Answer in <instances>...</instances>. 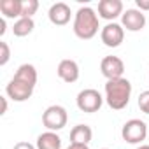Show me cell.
<instances>
[{"label":"cell","instance_id":"obj_4","mask_svg":"<svg viewBox=\"0 0 149 149\" xmlns=\"http://www.w3.org/2000/svg\"><path fill=\"white\" fill-rule=\"evenodd\" d=\"M149 133V126L142 119H130L121 128V137L128 144H142Z\"/></svg>","mask_w":149,"mask_h":149},{"label":"cell","instance_id":"obj_17","mask_svg":"<svg viewBox=\"0 0 149 149\" xmlns=\"http://www.w3.org/2000/svg\"><path fill=\"white\" fill-rule=\"evenodd\" d=\"M35 28V23L32 18H19L14 21V26H13V33L16 37H26L33 32Z\"/></svg>","mask_w":149,"mask_h":149},{"label":"cell","instance_id":"obj_20","mask_svg":"<svg viewBox=\"0 0 149 149\" xmlns=\"http://www.w3.org/2000/svg\"><path fill=\"white\" fill-rule=\"evenodd\" d=\"M139 109L144 114H149V90H146L139 95Z\"/></svg>","mask_w":149,"mask_h":149},{"label":"cell","instance_id":"obj_13","mask_svg":"<svg viewBox=\"0 0 149 149\" xmlns=\"http://www.w3.org/2000/svg\"><path fill=\"white\" fill-rule=\"evenodd\" d=\"M93 139V130L88 125H76L70 130V144H90Z\"/></svg>","mask_w":149,"mask_h":149},{"label":"cell","instance_id":"obj_22","mask_svg":"<svg viewBox=\"0 0 149 149\" xmlns=\"http://www.w3.org/2000/svg\"><path fill=\"white\" fill-rule=\"evenodd\" d=\"M13 149H37L33 144H30V142H18Z\"/></svg>","mask_w":149,"mask_h":149},{"label":"cell","instance_id":"obj_8","mask_svg":"<svg viewBox=\"0 0 149 149\" xmlns=\"http://www.w3.org/2000/svg\"><path fill=\"white\" fill-rule=\"evenodd\" d=\"M100 39L107 47H118L125 39V28L119 23H107L100 32Z\"/></svg>","mask_w":149,"mask_h":149},{"label":"cell","instance_id":"obj_14","mask_svg":"<svg viewBox=\"0 0 149 149\" xmlns=\"http://www.w3.org/2000/svg\"><path fill=\"white\" fill-rule=\"evenodd\" d=\"M37 149H61V139L56 132H44L37 137L35 142Z\"/></svg>","mask_w":149,"mask_h":149},{"label":"cell","instance_id":"obj_18","mask_svg":"<svg viewBox=\"0 0 149 149\" xmlns=\"http://www.w3.org/2000/svg\"><path fill=\"white\" fill-rule=\"evenodd\" d=\"M39 9V2L37 0H23V11H21V18H32Z\"/></svg>","mask_w":149,"mask_h":149},{"label":"cell","instance_id":"obj_24","mask_svg":"<svg viewBox=\"0 0 149 149\" xmlns=\"http://www.w3.org/2000/svg\"><path fill=\"white\" fill-rule=\"evenodd\" d=\"M6 18H0V35H4L6 33Z\"/></svg>","mask_w":149,"mask_h":149},{"label":"cell","instance_id":"obj_1","mask_svg":"<svg viewBox=\"0 0 149 149\" xmlns=\"http://www.w3.org/2000/svg\"><path fill=\"white\" fill-rule=\"evenodd\" d=\"M105 102L111 109L114 111H121L130 104V97H132V83L125 77L121 79H112L105 83Z\"/></svg>","mask_w":149,"mask_h":149},{"label":"cell","instance_id":"obj_26","mask_svg":"<svg viewBox=\"0 0 149 149\" xmlns=\"http://www.w3.org/2000/svg\"><path fill=\"white\" fill-rule=\"evenodd\" d=\"M137 149H149V144H140Z\"/></svg>","mask_w":149,"mask_h":149},{"label":"cell","instance_id":"obj_10","mask_svg":"<svg viewBox=\"0 0 149 149\" xmlns=\"http://www.w3.org/2000/svg\"><path fill=\"white\" fill-rule=\"evenodd\" d=\"M121 26L128 32H140L146 26V14L139 9H126L121 16Z\"/></svg>","mask_w":149,"mask_h":149},{"label":"cell","instance_id":"obj_16","mask_svg":"<svg viewBox=\"0 0 149 149\" xmlns=\"http://www.w3.org/2000/svg\"><path fill=\"white\" fill-rule=\"evenodd\" d=\"M14 77L16 79H21V81H25V83H28L32 86H35L37 84V68L32 63H23V65L18 67Z\"/></svg>","mask_w":149,"mask_h":149},{"label":"cell","instance_id":"obj_19","mask_svg":"<svg viewBox=\"0 0 149 149\" xmlns=\"http://www.w3.org/2000/svg\"><path fill=\"white\" fill-rule=\"evenodd\" d=\"M9 58H11V49H9V44L7 42H0V65H7V61H9Z\"/></svg>","mask_w":149,"mask_h":149},{"label":"cell","instance_id":"obj_11","mask_svg":"<svg viewBox=\"0 0 149 149\" xmlns=\"http://www.w3.org/2000/svg\"><path fill=\"white\" fill-rule=\"evenodd\" d=\"M56 74H58V77L63 81V83H76L79 79V65L76 60H61L58 63V68H56Z\"/></svg>","mask_w":149,"mask_h":149},{"label":"cell","instance_id":"obj_27","mask_svg":"<svg viewBox=\"0 0 149 149\" xmlns=\"http://www.w3.org/2000/svg\"><path fill=\"white\" fill-rule=\"evenodd\" d=\"M104 149H107V147H104Z\"/></svg>","mask_w":149,"mask_h":149},{"label":"cell","instance_id":"obj_9","mask_svg":"<svg viewBox=\"0 0 149 149\" xmlns=\"http://www.w3.org/2000/svg\"><path fill=\"white\" fill-rule=\"evenodd\" d=\"M123 2L121 0H100L98 2V18L114 23L116 18L123 16Z\"/></svg>","mask_w":149,"mask_h":149},{"label":"cell","instance_id":"obj_7","mask_svg":"<svg viewBox=\"0 0 149 149\" xmlns=\"http://www.w3.org/2000/svg\"><path fill=\"white\" fill-rule=\"evenodd\" d=\"M100 70H102V76L107 81L121 79L123 72H125V63L119 56H105L100 61Z\"/></svg>","mask_w":149,"mask_h":149},{"label":"cell","instance_id":"obj_23","mask_svg":"<svg viewBox=\"0 0 149 149\" xmlns=\"http://www.w3.org/2000/svg\"><path fill=\"white\" fill-rule=\"evenodd\" d=\"M67 149H90L86 144H70Z\"/></svg>","mask_w":149,"mask_h":149},{"label":"cell","instance_id":"obj_21","mask_svg":"<svg viewBox=\"0 0 149 149\" xmlns=\"http://www.w3.org/2000/svg\"><path fill=\"white\" fill-rule=\"evenodd\" d=\"M135 4H137V9L139 11H149V0H135Z\"/></svg>","mask_w":149,"mask_h":149},{"label":"cell","instance_id":"obj_3","mask_svg":"<svg viewBox=\"0 0 149 149\" xmlns=\"http://www.w3.org/2000/svg\"><path fill=\"white\" fill-rule=\"evenodd\" d=\"M67 121H68V114L63 105H49L42 112V125L49 132H58V130L65 128Z\"/></svg>","mask_w":149,"mask_h":149},{"label":"cell","instance_id":"obj_25","mask_svg":"<svg viewBox=\"0 0 149 149\" xmlns=\"http://www.w3.org/2000/svg\"><path fill=\"white\" fill-rule=\"evenodd\" d=\"M0 100H2V114L7 112V97H0Z\"/></svg>","mask_w":149,"mask_h":149},{"label":"cell","instance_id":"obj_2","mask_svg":"<svg viewBox=\"0 0 149 149\" xmlns=\"http://www.w3.org/2000/svg\"><path fill=\"white\" fill-rule=\"evenodd\" d=\"M100 23H98V14L91 7H79L77 13L74 14V33L76 37L83 40H90L98 33Z\"/></svg>","mask_w":149,"mask_h":149},{"label":"cell","instance_id":"obj_5","mask_svg":"<svg viewBox=\"0 0 149 149\" xmlns=\"http://www.w3.org/2000/svg\"><path fill=\"white\" fill-rule=\"evenodd\" d=\"M76 104H77V109L81 112H86V114H93V112H98L102 104H104V97L93 90V88H86L83 91L77 93V98H76Z\"/></svg>","mask_w":149,"mask_h":149},{"label":"cell","instance_id":"obj_6","mask_svg":"<svg viewBox=\"0 0 149 149\" xmlns=\"http://www.w3.org/2000/svg\"><path fill=\"white\" fill-rule=\"evenodd\" d=\"M33 90H35V86L13 77L9 81V84L6 86V95H7V98H11L14 102H25L33 95Z\"/></svg>","mask_w":149,"mask_h":149},{"label":"cell","instance_id":"obj_15","mask_svg":"<svg viewBox=\"0 0 149 149\" xmlns=\"http://www.w3.org/2000/svg\"><path fill=\"white\" fill-rule=\"evenodd\" d=\"M21 11H23V0H0V13L4 14V18L19 19Z\"/></svg>","mask_w":149,"mask_h":149},{"label":"cell","instance_id":"obj_12","mask_svg":"<svg viewBox=\"0 0 149 149\" xmlns=\"http://www.w3.org/2000/svg\"><path fill=\"white\" fill-rule=\"evenodd\" d=\"M47 18H49V21H51L53 25L63 26V25H67V23L70 21L72 11H70V7H68L65 2H56V4H53V6L49 7Z\"/></svg>","mask_w":149,"mask_h":149}]
</instances>
